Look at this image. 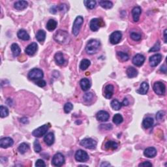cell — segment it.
Listing matches in <instances>:
<instances>
[{"instance_id": "obj_17", "label": "cell", "mask_w": 167, "mask_h": 167, "mask_svg": "<svg viewBox=\"0 0 167 167\" xmlns=\"http://www.w3.org/2000/svg\"><path fill=\"white\" fill-rule=\"evenodd\" d=\"M114 86L112 84H109V85L106 86L105 88L104 91V96L106 99H109L112 97L113 94H114Z\"/></svg>"}, {"instance_id": "obj_11", "label": "cell", "mask_w": 167, "mask_h": 167, "mask_svg": "<svg viewBox=\"0 0 167 167\" xmlns=\"http://www.w3.org/2000/svg\"><path fill=\"white\" fill-rule=\"evenodd\" d=\"M122 37V34L121 32L116 31L113 32L110 35V42L112 44H116L120 42Z\"/></svg>"}, {"instance_id": "obj_15", "label": "cell", "mask_w": 167, "mask_h": 167, "mask_svg": "<svg viewBox=\"0 0 167 167\" xmlns=\"http://www.w3.org/2000/svg\"><path fill=\"white\" fill-rule=\"evenodd\" d=\"M110 117V115L107 111L104 110H100L96 114V118L97 120L100 121H107L109 120Z\"/></svg>"}, {"instance_id": "obj_13", "label": "cell", "mask_w": 167, "mask_h": 167, "mask_svg": "<svg viewBox=\"0 0 167 167\" xmlns=\"http://www.w3.org/2000/svg\"><path fill=\"white\" fill-rule=\"evenodd\" d=\"M14 144V141L10 137L2 138L0 140V146L2 148H7L11 147Z\"/></svg>"}, {"instance_id": "obj_30", "label": "cell", "mask_w": 167, "mask_h": 167, "mask_svg": "<svg viewBox=\"0 0 167 167\" xmlns=\"http://www.w3.org/2000/svg\"><path fill=\"white\" fill-rule=\"evenodd\" d=\"M127 74L129 78H132L134 77H136L138 75V70H136L135 68L133 67H129L127 69Z\"/></svg>"}, {"instance_id": "obj_37", "label": "cell", "mask_w": 167, "mask_h": 167, "mask_svg": "<svg viewBox=\"0 0 167 167\" xmlns=\"http://www.w3.org/2000/svg\"><path fill=\"white\" fill-rule=\"evenodd\" d=\"M84 3L87 8L89 9H93L95 8L96 5V1L93 0H88V1H84Z\"/></svg>"}, {"instance_id": "obj_7", "label": "cell", "mask_w": 167, "mask_h": 167, "mask_svg": "<svg viewBox=\"0 0 167 167\" xmlns=\"http://www.w3.org/2000/svg\"><path fill=\"white\" fill-rule=\"evenodd\" d=\"M80 144L82 146L90 150L95 149L96 146H97V142L91 138H84V139L81 141Z\"/></svg>"}, {"instance_id": "obj_52", "label": "cell", "mask_w": 167, "mask_h": 167, "mask_svg": "<svg viewBox=\"0 0 167 167\" xmlns=\"http://www.w3.org/2000/svg\"><path fill=\"white\" fill-rule=\"evenodd\" d=\"M160 70H161V71H162L163 72H164V73H166V67L165 65H162V66L161 67V69H160Z\"/></svg>"}, {"instance_id": "obj_51", "label": "cell", "mask_w": 167, "mask_h": 167, "mask_svg": "<svg viewBox=\"0 0 167 167\" xmlns=\"http://www.w3.org/2000/svg\"><path fill=\"white\" fill-rule=\"evenodd\" d=\"M121 105H123V106H127L129 105V101L127 99L125 98L124 100L123 101V102L121 103Z\"/></svg>"}, {"instance_id": "obj_47", "label": "cell", "mask_w": 167, "mask_h": 167, "mask_svg": "<svg viewBox=\"0 0 167 167\" xmlns=\"http://www.w3.org/2000/svg\"><path fill=\"white\" fill-rule=\"evenodd\" d=\"M164 116V112L163 111H159L157 112V114L156 115V118L158 119V120H161V119H163Z\"/></svg>"}, {"instance_id": "obj_20", "label": "cell", "mask_w": 167, "mask_h": 167, "mask_svg": "<svg viewBox=\"0 0 167 167\" xmlns=\"http://www.w3.org/2000/svg\"><path fill=\"white\" fill-rule=\"evenodd\" d=\"M55 137L53 133H49L44 136V141L48 146H52L54 143Z\"/></svg>"}, {"instance_id": "obj_25", "label": "cell", "mask_w": 167, "mask_h": 167, "mask_svg": "<svg viewBox=\"0 0 167 167\" xmlns=\"http://www.w3.org/2000/svg\"><path fill=\"white\" fill-rule=\"evenodd\" d=\"M148 89H149V85L147 82H144L141 84L140 89L137 90V93L141 95H146L148 91Z\"/></svg>"}, {"instance_id": "obj_9", "label": "cell", "mask_w": 167, "mask_h": 167, "mask_svg": "<svg viewBox=\"0 0 167 167\" xmlns=\"http://www.w3.org/2000/svg\"><path fill=\"white\" fill-rule=\"evenodd\" d=\"M104 23L100 18H93L89 23V27L91 31L97 32L100 27L104 26Z\"/></svg>"}, {"instance_id": "obj_36", "label": "cell", "mask_w": 167, "mask_h": 167, "mask_svg": "<svg viewBox=\"0 0 167 167\" xmlns=\"http://www.w3.org/2000/svg\"><path fill=\"white\" fill-rule=\"evenodd\" d=\"M123 121V118L121 114H116L113 117V122L116 125L121 124Z\"/></svg>"}, {"instance_id": "obj_3", "label": "cell", "mask_w": 167, "mask_h": 167, "mask_svg": "<svg viewBox=\"0 0 167 167\" xmlns=\"http://www.w3.org/2000/svg\"><path fill=\"white\" fill-rule=\"evenodd\" d=\"M84 22V18L81 16H78L76 18V19L74 20L73 25H72V34L74 36H77L78 35L80 31L81 26Z\"/></svg>"}, {"instance_id": "obj_45", "label": "cell", "mask_w": 167, "mask_h": 167, "mask_svg": "<svg viewBox=\"0 0 167 167\" xmlns=\"http://www.w3.org/2000/svg\"><path fill=\"white\" fill-rule=\"evenodd\" d=\"M35 84H36V85H37L39 87H41V88H43V87L46 86V82L42 79L38 80L35 82Z\"/></svg>"}, {"instance_id": "obj_8", "label": "cell", "mask_w": 167, "mask_h": 167, "mask_svg": "<svg viewBox=\"0 0 167 167\" xmlns=\"http://www.w3.org/2000/svg\"><path fill=\"white\" fill-rule=\"evenodd\" d=\"M65 163V157L61 153H58L54 156L52 164L55 166H62Z\"/></svg>"}, {"instance_id": "obj_16", "label": "cell", "mask_w": 167, "mask_h": 167, "mask_svg": "<svg viewBox=\"0 0 167 167\" xmlns=\"http://www.w3.org/2000/svg\"><path fill=\"white\" fill-rule=\"evenodd\" d=\"M38 49V45L36 43H32L28 45L25 49V52L29 56L34 55Z\"/></svg>"}, {"instance_id": "obj_19", "label": "cell", "mask_w": 167, "mask_h": 167, "mask_svg": "<svg viewBox=\"0 0 167 167\" xmlns=\"http://www.w3.org/2000/svg\"><path fill=\"white\" fill-rule=\"evenodd\" d=\"M142 13V9L140 7H134L132 10V16L134 22H138L140 18V14Z\"/></svg>"}, {"instance_id": "obj_34", "label": "cell", "mask_w": 167, "mask_h": 167, "mask_svg": "<svg viewBox=\"0 0 167 167\" xmlns=\"http://www.w3.org/2000/svg\"><path fill=\"white\" fill-rule=\"evenodd\" d=\"M99 3L103 8L107 9H111L113 7L112 2L110 1H100Z\"/></svg>"}, {"instance_id": "obj_1", "label": "cell", "mask_w": 167, "mask_h": 167, "mask_svg": "<svg viewBox=\"0 0 167 167\" xmlns=\"http://www.w3.org/2000/svg\"><path fill=\"white\" fill-rule=\"evenodd\" d=\"M54 39L55 41L60 44H66L69 43V35L66 31L58 30L54 35Z\"/></svg>"}, {"instance_id": "obj_21", "label": "cell", "mask_w": 167, "mask_h": 167, "mask_svg": "<svg viewBox=\"0 0 167 167\" xmlns=\"http://www.w3.org/2000/svg\"><path fill=\"white\" fill-rule=\"evenodd\" d=\"M28 5V3L26 1H16L14 4V7H15L16 10L22 11L25 9Z\"/></svg>"}, {"instance_id": "obj_6", "label": "cell", "mask_w": 167, "mask_h": 167, "mask_svg": "<svg viewBox=\"0 0 167 167\" xmlns=\"http://www.w3.org/2000/svg\"><path fill=\"white\" fill-rule=\"evenodd\" d=\"M49 129V125L45 124L43 125L41 127H39V128H37L34 130L32 132V135L35 136V137H41V136H44L47 133Z\"/></svg>"}, {"instance_id": "obj_42", "label": "cell", "mask_w": 167, "mask_h": 167, "mask_svg": "<svg viewBox=\"0 0 167 167\" xmlns=\"http://www.w3.org/2000/svg\"><path fill=\"white\" fill-rule=\"evenodd\" d=\"M73 109V105L70 103H67L64 106V112L68 114V113L70 112V111Z\"/></svg>"}, {"instance_id": "obj_5", "label": "cell", "mask_w": 167, "mask_h": 167, "mask_svg": "<svg viewBox=\"0 0 167 167\" xmlns=\"http://www.w3.org/2000/svg\"><path fill=\"white\" fill-rule=\"evenodd\" d=\"M154 92L159 95H164L165 94L166 91V86L161 82H155L153 86Z\"/></svg>"}, {"instance_id": "obj_22", "label": "cell", "mask_w": 167, "mask_h": 167, "mask_svg": "<svg viewBox=\"0 0 167 167\" xmlns=\"http://www.w3.org/2000/svg\"><path fill=\"white\" fill-rule=\"evenodd\" d=\"M80 85L82 90L86 91H88L91 87L90 81H89L88 78H82L80 82Z\"/></svg>"}, {"instance_id": "obj_18", "label": "cell", "mask_w": 167, "mask_h": 167, "mask_svg": "<svg viewBox=\"0 0 167 167\" xmlns=\"http://www.w3.org/2000/svg\"><path fill=\"white\" fill-rule=\"evenodd\" d=\"M144 155L148 158H154L157 155V150L154 147L148 148L144 150Z\"/></svg>"}, {"instance_id": "obj_14", "label": "cell", "mask_w": 167, "mask_h": 167, "mask_svg": "<svg viewBox=\"0 0 167 167\" xmlns=\"http://www.w3.org/2000/svg\"><path fill=\"white\" fill-rule=\"evenodd\" d=\"M145 62V57L142 54H137L133 58V63L136 66L140 67L143 65Z\"/></svg>"}, {"instance_id": "obj_41", "label": "cell", "mask_w": 167, "mask_h": 167, "mask_svg": "<svg viewBox=\"0 0 167 167\" xmlns=\"http://www.w3.org/2000/svg\"><path fill=\"white\" fill-rule=\"evenodd\" d=\"M34 150L35 152L36 153H39L40 152H41V144H40V143L39 142V140H35V142L34 143Z\"/></svg>"}, {"instance_id": "obj_26", "label": "cell", "mask_w": 167, "mask_h": 167, "mask_svg": "<svg viewBox=\"0 0 167 167\" xmlns=\"http://www.w3.org/2000/svg\"><path fill=\"white\" fill-rule=\"evenodd\" d=\"M11 49L14 57H17L20 54L21 49L16 43H13L11 46Z\"/></svg>"}, {"instance_id": "obj_49", "label": "cell", "mask_w": 167, "mask_h": 167, "mask_svg": "<svg viewBox=\"0 0 167 167\" xmlns=\"http://www.w3.org/2000/svg\"><path fill=\"white\" fill-rule=\"evenodd\" d=\"M139 166H152V164L149 161H146L139 164Z\"/></svg>"}, {"instance_id": "obj_48", "label": "cell", "mask_w": 167, "mask_h": 167, "mask_svg": "<svg viewBox=\"0 0 167 167\" xmlns=\"http://www.w3.org/2000/svg\"><path fill=\"white\" fill-rule=\"evenodd\" d=\"M100 128H101V129H105L106 128H107L108 130H110V129H112V125H110V124L101 125Z\"/></svg>"}, {"instance_id": "obj_38", "label": "cell", "mask_w": 167, "mask_h": 167, "mask_svg": "<svg viewBox=\"0 0 167 167\" xmlns=\"http://www.w3.org/2000/svg\"><path fill=\"white\" fill-rule=\"evenodd\" d=\"M9 115V110L7 107L1 106L0 107V116L1 117H5Z\"/></svg>"}, {"instance_id": "obj_54", "label": "cell", "mask_w": 167, "mask_h": 167, "mask_svg": "<svg viewBox=\"0 0 167 167\" xmlns=\"http://www.w3.org/2000/svg\"><path fill=\"white\" fill-rule=\"evenodd\" d=\"M166 31L167 30H165L164 31V43H166Z\"/></svg>"}, {"instance_id": "obj_29", "label": "cell", "mask_w": 167, "mask_h": 167, "mask_svg": "<svg viewBox=\"0 0 167 167\" xmlns=\"http://www.w3.org/2000/svg\"><path fill=\"white\" fill-rule=\"evenodd\" d=\"M57 25L58 23L55 20L50 19L48 20V22L46 23V29L50 32L53 31L57 27Z\"/></svg>"}, {"instance_id": "obj_28", "label": "cell", "mask_w": 167, "mask_h": 167, "mask_svg": "<svg viewBox=\"0 0 167 167\" xmlns=\"http://www.w3.org/2000/svg\"><path fill=\"white\" fill-rule=\"evenodd\" d=\"M36 39L39 43H43L46 39V32L44 30H39L36 34Z\"/></svg>"}, {"instance_id": "obj_44", "label": "cell", "mask_w": 167, "mask_h": 167, "mask_svg": "<svg viewBox=\"0 0 167 167\" xmlns=\"http://www.w3.org/2000/svg\"><path fill=\"white\" fill-rule=\"evenodd\" d=\"M93 97V95L92 93H87L85 95H84V100L86 101V102H88V101H90L92 99Z\"/></svg>"}, {"instance_id": "obj_10", "label": "cell", "mask_w": 167, "mask_h": 167, "mask_svg": "<svg viewBox=\"0 0 167 167\" xmlns=\"http://www.w3.org/2000/svg\"><path fill=\"white\" fill-rule=\"evenodd\" d=\"M75 159L78 162H80V163H84L86 162L89 159V156L87 154V152L82 150H78L76 151V154H75Z\"/></svg>"}, {"instance_id": "obj_33", "label": "cell", "mask_w": 167, "mask_h": 167, "mask_svg": "<svg viewBox=\"0 0 167 167\" xmlns=\"http://www.w3.org/2000/svg\"><path fill=\"white\" fill-rule=\"evenodd\" d=\"M29 149H30V146L25 142L22 143L18 148V152H19L21 154H24L25 152L29 150Z\"/></svg>"}, {"instance_id": "obj_43", "label": "cell", "mask_w": 167, "mask_h": 167, "mask_svg": "<svg viewBox=\"0 0 167 167\" xmlns=\"http://www.w3.org/2000/svg\"><path fill=\"white\" fill-rule=\"evenodd\" d=\"M160 48H161V45H160V43L158 41L155 44V45L152 47L150 49L149 52H157L160 50Z\"/></svg>"}, {"instance_id": "obj_4", "label": "cell", "mask_w": 167, "mask_h": 167, "mask_svg": "<svg viewBox=\"0 0 167 167\" xmlns=\"http://www.w3.org/2000/svg\"><path fill=\"white\" fill-rule=\"evenodd\" d=\"M28 78L32 80H40L43 78L44 73L43 70L37 68H34L32 69L28 73Z\"/></svg>"}, {"instance_id": "obj_2", "label": "cell", "mask_w": 167, "mask_h": 167, "mask_svg": "<svg viewBox=\"0 0 167 167\" xmlns=\"http://www.w3.org/2000/svg\"><path fill=\"white\" fill-rule=\"evenodd\" d=\"M100 47V42L96 39H91L86 46V51L89 54H94Z\"/></svg>"}, {"instance_id": "obj_32", "label": "cell", "mask_w": 167, "mask_h": 167, "mask_svg": "<svg viewBox=\"0 0 167 167\" xmlns=\"http://www.w3.org/2000/svg\"><path fill=\"white\" fill-rule=\"evenodd\" d=\"M118 146V144H117L116 142H114V141L110 140L108 141V142L105 144V148L107 150H116Z\"/></svg>"}, {"instance_id": "obj_46", "label": "cell", "mask_w": 167, "mask_h": 167, "mask_svg": "<svg viewBox=\"0 0 167 167\" xmlns=\"http://www.w3.org/2000/svg\"><path fill=\"white\" fill-rule=\"evenodd\" d=\"M35 166L41 167V166H46V164L44 163V162L42 159H38L36 161V163H35Z\"/></svg>"}, {"instance_id": "obj_39", "label": "cell", "mask_w": 167, "mask_h": 167, "mask_svg": "<svg viewBox=\"0 0 167 167\" xmlns=\"http://www.w3.org/2000/svg\"><path fill=\"white\" fill-rule=\"evenodd\" d=\"M117 56L120 58L121 60L123 62H126L129 60V55L127 53L123 52H117Z\"/></svg>"}, {"instance_id": "obj_27", "label": "cell", "mask_w": 167, "mask_h": 167, "mask_svg": "<svg viewBox=\"0 0 167 167\" xmlns=\"http://www.w3.org/2000/svg\"><path fill=\"white\" fill-rule=\"evenodd\" d=\"M54 60L56 63L58 65H63L65 63V59L62 52H57L54 56Z\"/></svg>"}, {"instance_id": "obj_50", "label": "cell", "mask_w": 167, "mask_h": 167, "mask_svg": "<svg viewBox=\"0 0 167 167\" xmlns=\"http://www.w3.org/2000/svg\"><path fill=\"white\" fill-rule=\"evenodd\" d=\"M20 121L23 124H26L29 123V121H28V119L26 117H22V119H20Z\"/></svg>"}, {"instance_id": "obj_35", "label": "cell", "mask_w": 167, "mask_h": 167, "mask_svg": "<svg viewBox=\"0 0 167 167\" xmlns=\"http://www.w3.org/2000/svg\"><path fill=\"white\" fill-rule=\"evenodd\" d=\"M110 105H111V107L114 110H120L122 106L121 103H119V101L116 99H114L113 101H112L111 103H110Z\"/></svg>"}, {"instance_id": "obj_31", "label": "cell", "mask_w": 167, "mask_h": 167, "mask_svg": "<svg viewBox=\"0 0 167 167\" xmlns=\"http://www.w3.org/2000/svg\"><path fill=\"white\" fill-rule=\"evenodd\" d=\"M90 64V61L88 60V59H84V60L81 61L80 64V69L82 70H85L88 69Z\"/></svg>"}, {"instance_id": "obj_24", "label": "cell", "mask_w": 167, "mask_h": 167, "mask_svg": "<svg viewBox=\"0 0 167 167\" xmlns=\"http://www.w3.org/2000/svg\"><path fill=\"white\" fill-rule=\"evenodd\" d=\"M17 36L18 38L23 41H28L30 39V35L24 30H20L17 33Z\"/></svg>"}, {"instance_id": "obj_40", "label": "cell", "mask_w": 167, "mask_h": 167, "mask_svg": "<svg viewBox=\"0 0 167 167\" xmlns=\"http://www.w3.org/2000/svg\"><path fill=\"white\" fill-rule=\"evenodd\" d=\"M131 38L135 41H140L142 38V36H141V34H138V33L136 32H131L130 34Z\"/></svg>"}, {"instance_id": "obj_12", "label": "cell", "mask_w": 167, "mask_h": 167, "mask_svg": "<svg viewBox=\"0 0 167 167\" xmlns=\"http://www.w3.org/2000/svg\"><path fill=\"white\" fill-rule=\"evenodd\" d=\"M161 60L162 55L160 54H157L152 56L149 58L150 65H151V66L153 67L157 66V65L159 64V63L161 62Z\"/></svg>"}, {"instance_id": "obj_53", "label": "cell", "mask_w": 167, "mask_h": 167, "mask_svg": "<svg viewBox=\"0 0 167 167\" xmlns=\"http://www.w3.org/2000/svg\"><path fill=\"white\" fill-rule=\"evenodd\" d=\"M110 166V163H108L107 162H105V163H103L102 164H101V166Z\"/></svg>"}, {"instance_id": "obj_23", "label": "cell", "mask_w": 167, "mask_h": 167, "mask_svg": "<svg viewBox=\"0 0 167 167\" xmlns=\"http://www.w3.org/2000/svg\"><path fill=\"white\" fill-rule=\"evenodd\" d=\"M154 120L151 117H147L143 120L142 125L145 129H150L154 125Z\"/></svg>"}]
</instances>
